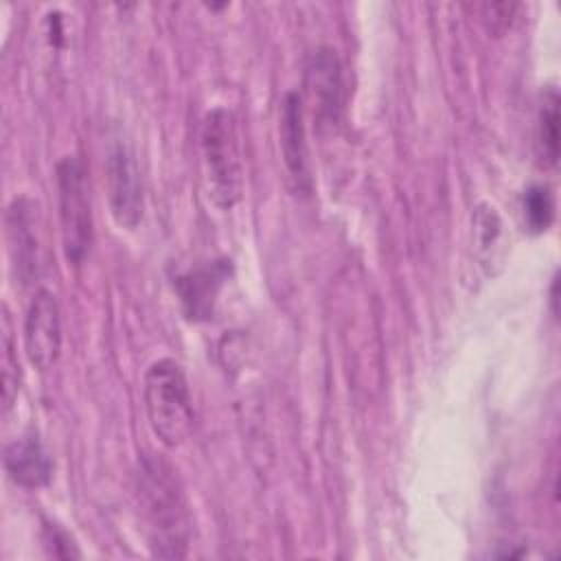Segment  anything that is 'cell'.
Segmentation results:
<instances>
[{
	"label": "cell",
	"instance_id": "5b68a950",
	"mask_svg": "<svg viewBox=\"0 0 561 561\" xmlns=\"http://www.w3.org/2000/svg\"><path fill=\"white\" fill-rule=\"evenodd\" d=\"M305 92L320 131H333L342 114V64L333 48H318L305 66Z\"/></svg>",
	"mask_w": 561,
	"mask_h": 561
},
{
	"label": "cell",
	"instance_id": "3957f363",
	"mask_svg": "<svg viewBox=\"0 0 561 561\" xmlns=\"http://www.w3.org/2000/svg\"><path fill=\"white\" fill-rule=\"evenodd\" d=\"M202 151L210 195L215 204H219L221 208H230L241 197L243 169L234 116L226 107H215L204 116Z\"/></svg>",
	"mask_w": 561,
	"mask_h": 561
},
{
	"label": "cell",
	"instance_id": "2e32d148",
	"mask_svg": "<svg viewBox=\"0 0 561 561\" xmlns=\"http://www.w3.org/2000/svg\"><path fill=\"white\" fill-rule=\"evenodd\" d=\"M515 11H517V4H513V2L484 4V7H482V20H484L486 28H489L493 35H502V33L511 26Z\"/></svg>",
	"mask_w": 561,
	"mask_h": 561
},
{
	"label": "cell",
	"instance_id": "ba28073f",
	"mask_svg": "<svg viewBox=\"0 0 561 561\" xmlns=\"http://www.w3.org/2000/svg\"><path fill=\"white\" fill-rule=\"evenodd\" d=\"M226 276H228L226 261H213L178 278L175 287L188 318L202 320L213 313V305L217 300L219 287L226 280Z\"/></svg>",
	"mask_w": 561,
	"mask_h": 561
},
{
	"label": "cell",
	"instance_id": "7a4b0ae2",
	"mask_svg": "<svg viewBox=\"0 0 561 561\" xmlns=\"http://www.w3.org/2000/svg\"><path fill=\"white\" fill-rule=\"evenodd\" d=\"M145 410L153 434L167 447H180L193 430V399L182 366L156 359L145 373Z\"/></svg>",
	"mask_w": 561,
	"mask_h": 561
},
{
	"label": "cell",
	"instance_id": "8fae6325",
	"mask_svg": "<svg viewBox=\"0 0 561 561\" xmlns=\"http://www.w3.org/2000/svg\"><path fill=\"white\" fill-rule=\"evenodd\" d=\"M4 469L15 484L35 489L50 480L53 465L37 434L28 432L7 445Z\"/></svg>",
	"mask_w": 561,
	"mask_h": 561
},
{
	"label": "cell",
	"instance_id": "4fadbf2b",
	"mask_svg": "<svg viewBox=\"0 0 561 561\" xmlns=\"http://www.w3.org/2000/svg\"><path fill=\"white\" fill-rule=\"evenodd\" d=\"M524 219L533 232H543L554 219V197L552 191L543 184H533L526 188L524 199Z\"/></svg>",
	"mask_w": 561,
	"mask_h": 561
},
{
	"label": "cell",
	"instance_id": "277c9868",
	"mask_svg": "<svg viewBox=\"0 0 561 561\" xmlns=\"http://www.w3.org/2000/svg\"><path fill=\"white\" fill-rule=\"evenodd\" d=\"M59 221L66 256L79 265L92 245V206L85 167L77 156H64L57 162Z\"/></svg>",
	"mask_w": 561,
	"mask_h": 561
},
{
	"label": "cell",
	"instance_id": "7c38bea8",
	"mask_svg": "<svg viewBox=\"0 0 561 561\" xmlns=\"http://www.w3.org/2000/svg\"><path fill=\"white\" fill-rule=\"evenodd\" d=\"M537 142H539V153L543 162L554 167L559 160V94L554 88L546 92L539 110Z\"/></svg>",
	"mask_w": 561,
	"mask_h": 561
},
{
	"label": "cell",
	"instance_id": "8992f818",
	"mask_svg": "<svg viewBox=\"0 0 561 561\" xmlns=\"http://www.w3.org/2000/svg\"><path fill=\"white\" fill-rule=\"evenodd\" d=\"M105 173L112 217L123 228L138 226L142 217V184L134 153L125 142L116 140L110 145Z\"/></svg>",
	"mask_w": 561,
	"mask_h": 561
},
{
	"label": "cell",
	"instance_id": "6da1fadb",
	"mask_svg": "<svg viewBox=\"0 0 561 561\" xmlns=\"http://www.w3.org/2000/svg\"><path fill=\"white\" fill-rule=\"evenodd\" d=\"M136 495L149 548L162 559H182L191 541V511L178 471L160 454H145L136 471Z\"/></svg>",
	"mask_w": 561,
	"mask_h": 561
},
{
	"label": "cell",
	"instance_id": "9c48e42d",
	"mask_svg": "<svg viewBox=\"0 0 561 561\" xmlns=\"http://www.w3.org/2000/svg\"><path fill=\"white\" fill-rule=\"evenodd\" d=\"M7 224L18 276L22 278V283H31L39 274V241L33 230V206L26 199H15L9 206Z\"/></svg>",
	"mask_w": 561,
	"mask_h": 561
},
{
	"label": "cell",
	"instance_id": "30bf717a",
	"mask_svg": "<svg viewBox=\"0 0 561 561\" xmlns=\"http://www.w3.org/2000/svg\"><path fill=\"white\" fill-rule=\"evenodd\" d=\"M280 151L289 175L298 182V186H309L307 171V140H305V123H302V101L296 92L285 94L280 105Z\"/></svg>",
	"mask_w": 561,
	"mask_h": 561
},
{
	"label": "cell",
	"instance_id": "5bb4252c",
	"mask_svg": "<svg viewBox=\"0 0 561 561\" xmlns=\"http://www.w3.org/2000/svg\"><path fill=\"white\" fill-rule=\"evenodd\" d=\"M20 383V364L13 353V340L9 331V320H4V335H2V405L9 410L18 394Z\"/></svg>",
	"mask_w": 561,
	"mask_h": 561
},
{
	"label": "cell",
	"instance_id": "9a60e30c",
	"mask_svg": "<svg viewBox=\"0 0 561 561\" xmlns=\"http://www.w3.org/2000/svg\"><path fill=\"white\" fill-rule=\"evenodd\" d=\"M44 546L53 557H59V559L79 557V550L75 548L72 537L57 524H44Z\"/></svg>",
	"mask_w": 561,
	"mask_h": 561
},
{
	"label": "cell",
	"instance_id": "52a82bcc",
	"mask_svg": "<svg viewBox=\"0 0 561 561\" xmlns=\"http://www.w3.org/2000/svg\"><path fill=\"white\" fill-rule=\"evenodd\" d=\"M24 351L37 370H48L61 351V313L55 296L35 291L24 318Z\"/></svg>",
	"mask_w": 561,
	"mask_h": 561
}]
</instances>
